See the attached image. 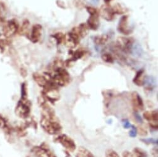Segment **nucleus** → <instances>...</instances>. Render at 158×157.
<instances>
[{
	"label": "nucleus",
	"mask_w": 158,
	"mask_h": 157,
	"mask_svg": "<svg viewBox=\"0 0 158 157\" xmlns=\"http://www.w3.org/2000/svg\"><path fill=\"white\" fill-rule=\"evenodd\" d=\"M108 36L105 34L101 36H97L94 38V42L97 45H104L108 40Z\"/></svg>",
	"instance_id": "4468645a"
},
{
	"label": "nucleus",
	"mask_w": 158,
	"mask_h": 157,
	"mask_svg": "<svg viewBox=\"0 0 158 157\" xmlns=\"http://www.w3.org/2000/svg\"><path fill=\"white\" fill-rule=\"evenodd\" d=\"M34 76L35 81L37 82V83L39 86H40L42 87H43V86L44 87L46 85V84L47 83V80L45 79V78L44 77L40 75L39 74H34Z\"/></svg>",
	"instance_id": "2eb2a0df"
},
{
	"label": "nucleus",
	"mask_w": 158,
	"mask_h": 157,
	"mask_svg": "<svg viewBox=\"0 0 158 157\" xmlns=\"http://www.w3.org/2000/svg\"><path fill=\"white\" fill-rule=\"evenodd\" d=\"M86 10L88 12V13L90 14V15H94V14H98V11L96 9H95L93 7H91V6H86Z\"/></svg>",
	"instance_id": "6ab92c4d"
},
{
	"label": "nucleus",
	"mask_w": 158,
	"mask_h": 157,
	"mask_svg": "<svg viewBox=\"0 0 158 157\" xmlns=\"http://www.w3.org/2000/svg\"><path fill=\"white\" fill-rule=\"evenodd\" d=\"M128 16H123L120 19V21L118 22V31L124 35H129L132 30L129 28L128 26Z\"/></svg>",
	"instance_id": "20e7f679"
},
{
	"label": "nucleus",
	"mask_w": 158,
	"mask_h": 157,
	"mask_svg": "<svg viewBox=\"0 0 158 157\" xmlns=\"http://www.w3.org/2000/svg\"><path fill=\"white\" fill-rule=\"evenodd\" d=\"M88 27L86 24H81L80 26L74 27L71 30L77 34L81 38H84L88 33Z\"/></svg>",
	"instance_id": "1a4fd4ad"
},
{
	"label": "nucleus",
	"mask_w": 158,
	"mask_h": 157,
	"mask_svg": "<svg viewBox=\"0 0 158 157\" xmlns=\"http://www.w3.org/2000/svg\"><path fill=\"white\" fill-rule=\"evenodd\" d=\"M77 157H81V156H77Z\"/></svg>",
	"instance_id": "bb28decb"
},
{
	"label": "nucleus",
	"mask_w": 158,
	"mask_h": 157,
	"mask_svg": "<svg viewBox=\"0 0 158 157\" xmlns=\"http://www.w3.org/2000/svg\"><path fill=\"white\" fill-rule=\"evenodd\" d=\"M75 5L77 8H83L85 6H84V3L82 2V1H81V0H75Z\"/></svg>",
	"instance_id": "aec40b11"
},
{
	"label": "nucleus",
	"mask_w": 158,
	"mask_h": 157,
	"mask_svg": "<svg viewBox=\"0 0 158 157\" xmlns=\"http://www.w3.org/2000/svg\"><path fill=\"white\" fill-rule=\"evenodd\" d=\"M100 15L107 21H111L115 18V13L112 8L109 5H105L101 7L100 10Z\"/></svg>",
	"instance_id": "7ed1b4c3"
},
{
	"label": "nucleus",
	"mask_w": 158,
	"mask_h": 157,
	"mask_svg": "<svg viewBox=\"0 0 158 157\" xmlns=\"http://www.w3.org/2000/svg\"><path fill=\"white\" fill-rule=\"evenodd\" d=\"M18 30V26L14 22H8L3 29V32L6 37H10L14 35Z\"/></svg>",
	"instance_id": "6e6552de"
},
{
	"label": "nucleus",
	"mask_w": 158,
	"mask_h": 157,
	"mask_svg": "<svg viewBox=\"0 0 158 157\" xmlns=\"http://www.w3.org/2000/svg\"><path fill=\"white\" fill-rule=\"evenodd\" d=\"M42 26L39 24L34 25L32 29L31 34V40L33 43H37L39 41L41 37Z\"/></svg>",
	"instance_id": "423d86ee"
},
{
	"label": "nucleus",
	"mask_w": 158,
	"mask_h": 157,
	"mask_svg": "<svg viewBox=\"0 0 158 157\" xmlns=\"http://www.w3.org/2000/svg\"><path fill=\"white\" fill-rule=\"evenodd\" d=\"M58 140L60 141V142H61V143L65 147H66V148L73 151L75 148H76V145L74 143V142L68 137H67L65 135H62L60 137H58Z\"/></svg>",
	"instance_id": "0eeeda50"
},
{
	"label": "nucleus",
	"mask_w": 158,
	"mask_h": 157,
	"mask_svg": "<svg viewBox=\"0 0 158 157\" xmlns=\"http://www.w3.org/2000/svg\"><path fill=\"white\" fill-rule=\"evenodd\" d=\"M86 51L83 49V48H81V49H78L77 50H76L75 51H74L73 53L72 54V58L70 59V61H75V60H77V59H79L81 58L84 54H85Z\"/></svg>",
	"instance_id": "9b49d317"
},
{
	"label": "nucleus",
	"mask_w": 158,
	"mask_h": 157,
	"mask_svg": "<svg viewBox=\"0 0 158 157\" xmlns=\"http://www.w3.org/2000/svg\"><path fill=\"white\" fill-rule=\"evenodd\" d=\"M123 126H124V127L126 128V129H128V128H129V127L131 126L130 123H129V121H128V120H125V121H123Z\"/></svg>",
	"instance_id": "4be33fe9"
},
{
	"label": "nucleus",
	"mask_w": 158,
	"mask_h": 157,
	"mask_svg": "<svg viewBox=\"0 0 158 157\" xmlns=\"http://www.w3.org/2000/svg\"><path fill=\"white\" fill-rule=\"evenodd\" d=\"M87 26L88 28L93 30H96L99 28V19L98 13L94 15H90V17L87 21Z\"/></svg>",
	"instance_id": "39448f33"
},
{
	"label": "nucleus",
	"mask_w": 158,
	"mask_h": 157,
	"mask_svg": "<svg viewBox=\"0 0 158 157\" xmlns=\"http://www.w3.org/2000/svg\"><path fill=\"white\" fill-rule=\"evenodd\" d=\"M112 10H113L115 14H119V15L123 14L127 12V11L125 10V8L123 6H122L121 5L118 4V3L115 4L113 6H112Z\"/></svg>",
	"instance_id": "ddd939ff"
},
{
	"label": "nucleus",
	"mask_w": 158,
	"mask_h": 157,
	"mask_svg": "<svg viewBox=\"0 0 158 157\" xmlns=\"http://www.w3.org/2000/svg\"><path fill=\"white\" fill-rule=\"evenodd\" d=\"M101 57H102V60L104 61H105L106 62H107V63H113L114 62V58L109 53H104Z\"/></svg>",
	"instance_id": "f3484780"
},
{
	"label": "nucleus",
	"mask_w": 158,
	"mask_h": 157,
	"mask_svg": "<svg viewBox=\"0 0 158 157\" xmlns=\"http://www.w3.org/2000/svg\"><path fill=\"white\" fill-rule=\"evenodd\" d=\"M143 72H144L143 70H140L136 73V76L135 77L134 79H133V82L135 83V84H136L138 86L143 85L144 79H141V76H142Z\"/></svg>",
	"instance_id": "f8f14e48"
},
{
	"label": "nucleus",
	"mask_w": 158,
	"mask_h": 157,
	"mask_svg": "<svg viewBox=\"0 0 158 157\" xmlns=\"http://www.w3.org/2000/svg\"><path fill=\"white\" fill-rule=\"evenodd\" d=\"M144 85L148 89H152L155 86V80L154 77L148 76L143 80V85Z\"/></svg>",
	"instance_id": "9d476101"
},
{
	"label": "nucleus",
	"mask_w": 158,
	"mask_h": 157,
	"mask_svg": "<svg viewBox=\"0 0 158 157\" xmlns=\"http://www.w3.org/2000/svg\"><path fill=\"white\" fill-rule=\"evenodd\" d=\"M135 118H136V119L138 122H139V123H142V122H143L142 118H141V116H140L138 114H137V113L135 114Z\"/></svg>",
	"instance_id": "b1692460"
},
{
	"label": "nucleus",
	"mask_w": 158,
	"mask_h": 157,
	"mask_svg": "<svg viewBox=\"0 0 158 157\" xmlns=\"http://www.w3.org/2000/svg\"><path fill=\"white\" fill-rule=\"evenodd\" d=\"M108 157H118V155H117V154L115 152L112 151V152L109 153Z\"/></svg>",
	"instance_id": "393cba45"
},
{
	"label": "nucleus",
	"mask_w": 158,
	"mask_h": 157,
	"mask_svg": "<svg viewBox=\"0 0 158 157\" xmlns=\"http://www.w3.org/2000/svg\"><path fill=\"white\" fill-rule=\"evenodd\" d=\"M134 40L132 38H120L118 40V45L120 49L126 53H131Z\"/></svg>",
	"instance_id": "f03ea898"
},
{
	"label": "nucleus",
	"mask_w": 158,
	"mask_h": 157,
	"mask_svg": "<svg viewBox=\"0 0 158 157\" xmlns=\"http://www.w3.org/2000/svg\"><path fill=\"white\" fill-rule=\"evenodd\" d=\"M29 26V22L27 20L25 21L21 26V28L20 30V33L22 34H26L28 31Z\"/></svg>",
	"instance_id": "a211bd4d"
},
{
	"label": "nucleus",
	"mask_w": 158,
	"mask_h": 157,
	"mask_svg": "<svg viewBox=\"0 0 158 157\" xmlns=\"http://www.w3.org/2000/svg\"><path fill=\"white\" fill-rule=\"evenodd\" d=\"M132 128L130 132V135L131 137H135L136 136V134H137V131H136V129L135 126H131Z\"/></svg>",
	"instance_id": "412c9836"
},
{
	"label": "nucleus",
	"mask_w": 158,
	"mask_h": 157,
	"mask_svg": "<svg viewBox=\"0 0 158 157\" xmlns=\"http://www.w3.org/2000/svg\"><path fill=\"white\" fill-rule=\"evenodd\" d=\"M144 142H148V143H154L156 142V143H157V140H154L152 139H145V140H143Z\"/></svg>",
	"instance_id": "5701e85b"
},
{
	"label": "nucleus",
	"mask_w": 158,
	"mask_h": 157,
	"mask_svg": "<svg viewBox=\"0 0 158 157\" xmlns=\"http://www.w3.org/2000/svg\"><path fill=\"white\" fill-rule=\"evenodd\" d=\"M52 37H53L56 40L57 45L61 44L63 42H64V40H65V35L61 32L56 33L54 35H53Z\"/></svg>",
	"instance_id": "dca6fc26"
},
{
	"label": "nucleus",
	"mask_w": 158,
	"mask_h": 157,
	"mask_svg": "<svg viewBox=\"0 0 158 157\" xmlns=\"http://www.w3.org/2000/svg\"><path fill=\"white\" fill-rule=\"evenodd\" d=\"M112 1V0H104V2L106 5H109Z\"/></svg>",
	"instance_id": "a878e982"
},
{
	"label": "nucleus",
	"mask_w": 158,
	"mask_h": 157,
	"mask_svg": "<svg viewBox=\"0 0 158 157\" xmlns=\"http://www.w3.org/2000/svg\"><path fill=\"white\" fill-rule=\"evenodd\" d=\"M57 74L53 77V80L55 81L54 83L56 84L60 85L61 86H65L69 82L70 77L68 73L66 70L62 68H57Z\"/></svg>",
	"instance_id": "f257e3e1"
}]
</instances>
